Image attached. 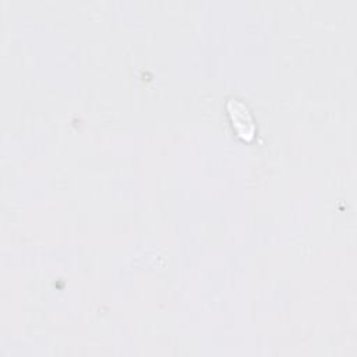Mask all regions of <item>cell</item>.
<instances>
[{"label":"cell","instance_id":"6da1fadb","mask_svg":"<svg viewBox=\"0 0 357 357\" xmlns=\"http://www.w3.org/2000/svg\"><path fill=\"white\" fill-rule=\"evenodd\" d=\"M227 109H229V114L231 117L233 126H234L236 131L238 132V135L243 139L250 141L254 137L255 124H254L252 116L250 114L247 106L237 99H230L227 102Z\"/></svg>","mask_w":357,"mask_h":357}]
</instances>
